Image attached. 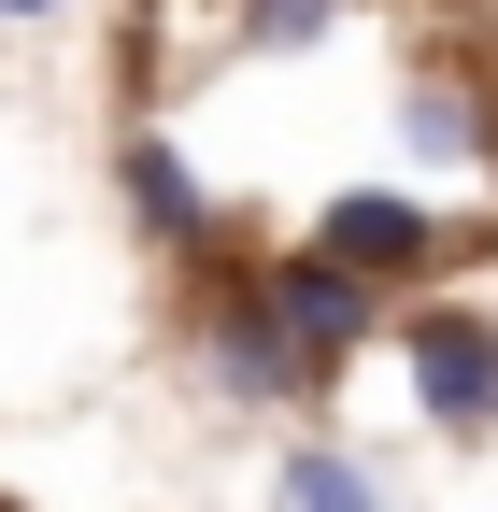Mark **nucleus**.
Returning <instances> with one entry per match:
<instances>
[{"mask_svg":"<svg viewBox=\"0 0 498 512\" xmlns=\"http://www.w3.org/2000/svg\"><path fill=\"white\" fill-rule=\"evenodd\" d=\"M114 171H129V200H143V228H157V242H214V185L185 171L157 128H129V157H114Z\"/></svg>","mask_w":498,"mask_h":512,"instance_id":"5","label":"nucleus"},{"mask_svg":"<svg viewBox=\"0 0 498 512\" xmlns=\"http://www.w3.org/2000/svg\"><path fill=\"white\" fill-rule=\"evenodd\" d=\"M314 242L356 256V271H427V256H456V228L427 200H399V185H342V200L314 214Z\"/></svg>","mask_w":498,"mask_h":512,"instance_id":"4","label":"nucleus"},{"mask_svg":"<svg viewBox=\"0 0 498 512\" xmlns=\"http://www.w3.org/2000/svg\"><path fill=\"white\" fill-rule=\"evenodd\" d=\"M200 370L228 384L242 413H285V399H314V356H299V342L271 328V299H257V285H228V299L200 313Z\"/></svg>","mask_w":498,"mask_h":512,"instance_id":"3","label":"nucleus"},{"mask_svg":"<svg viewBox=\"0 0 498 512\" xmlns=\"http://www.w3.org/2000/svg\"><path fill=\"white\" fill-rule=\"evenodd\" d=\"M271 498H299V512H370V498H385V484H370L356 456H314V441H299V456L271 470Z\"/></svg>","mask_w":498,"mask_h":512,"instance_id":"6","label":"nucleus"},{"mask_svg":"<svg viewBox=\"0 0 498 512\" xmlns=\"http://www.w3.org/2000/svg\"><path fill=\"white\" fill-rule=\"evenodd\" d=\"M257 299H271V328L314 356V370H342L370 328H385V271H356V256H328V242L271 256V271H257Z\"/></svg>","mask_w":498,"mask_h":512,"instance_id":"2","label":"nucleus"},{"mask_svg":"<svg viewBox=\"0 0 498 512\" xmlns=\"http://www.w3.org/2000/svg\"><path fill=\"white\" fill-rule=\"evenodd\" d=\"M385 328H399V370H413V413L442 441H484L498 427V313L427 299V313H385Z\"/></svg>","mask_w":498,"mask_h":512,"instance_id":"1","label":"nucleus"}]
</instances>
